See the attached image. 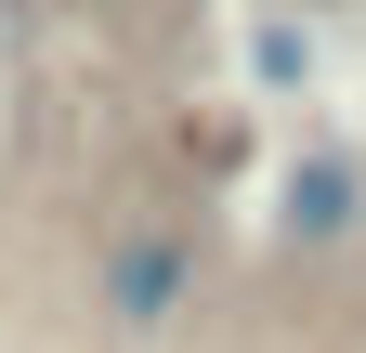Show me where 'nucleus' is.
<instances>
[{
    "mask_svg": "<svg viewBox=\"0 0 366 353\" xmlns=\"http://www.w3.org/2000/svg\"><path fill=\"white\" fill-rule=\"evenodd\" d=\"M183 288H197L183 236H131V249L105 262V301H118V327H170V314H183Z\"/></svg>",
    "mask_w": 366,
    "mask_h": 353,
    "instance_id": "f257e3e1",
    "label": "nucleus"
},
{
    "mask_svg": "<svg viewBox=\"0 0 366 353\" xmlns=\"http://www.w3.org/2000/svg\"><path fill=\"white\" fill-rule=\"evenodd\" d=\"M340 223H353V170H340V157H314L301 184H288V236H340Z\"/></svg>",
    "mask_w": 366,
    "mask_h": 353,
    "instance_id": "f03ea898",
    "label": "nucleus"
}]
</instances>
